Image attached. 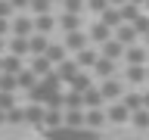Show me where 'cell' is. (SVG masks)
<instances>
[{
    "label": "cell",
    "instance_id": "1",
    "mask_svg": "<svg viewBox=\"0 0 149 140\" xmlns=\"http://www.w3.org/2000/svg\"><path fill=\"white\" fill-rule=\"evenodd\" d=\"M93 37H96V41H106V37H109V25H96L93 28Z\"/></svg>",
    "mask_w": 149,
    "mask_h": 140
},
{
    "label": "cell",
    "instance_id": "7",
    "mask_svg": "<svg viewBox=\"0 0 149 140\" xmlns=\"http://www.w3.org/2000/svg\"><path fill=\"white\" fill-rule=\"evenodd\" d=\"M121 16H124V19H134V16H137V9H134V6H124V9H121Z\"/></svg>",
    "mask_w": 149,
    "mask_h": 140
},
{
    "label": "cell",
    "instance_id": "16",
    "mask_svg": "<svg viewBox=\"0 0 149 140\" xmlns=\"http://www.w3.org/2000/svg\"><path fill=\"white\" fill-rule=\"evenodd\" d=\"M34 9H37V13H44V9H47V0H34Z\"/></svg>",
    "mask_w": 149,
    "mask_h": 140
},
{
    "label": "cell",
    "instance_id": "18",
    "mask_svg": "<svg viewBox=\"0 0 149 140\" xmlns=\"http://www.w3.org/2000/svg\"><path fill=\"white\" fill-rule=\"evenodd\" d=\"M16 6H25V0H16Z\"/></svg>",
    "mask_w": 149,
    "mask_h": 140
},
{
    "label": "cell",
    "instance_id": "6",
    "mask_svg": "<svg viewBox=\"0 0 149 140\" xmlns=\"http://www.w3.org/2000/svg\"><path fill=\"white\" fill-rule=\"evenodd\" d=\"M112 118H115V121H124V109H121V106H115V109H112Z\"/></svg>",
    "mask_w": 149,
    "mask_h": 140
},
{
    "label": "cell",
    "instance_id": "17",
    "mask_svg": "<svg viewBox=\"0 0 149 140\" xmlns=\"http://www.w3.org/2000/svg\"><path fill=\"white\" fill-rule=\"evenodd\" d=\"M9 13V3H0V16H6Z\"/></svg>",
    "mask_w": 149,
    "mask_h": 140
},
{
    "label": "cell",
    "instance_id": "2",
    "mask_svg": "<svg viewBox=\"0 0 149 140\" xmlns=\"http://www.w3.org/2000/svg\"><path fill=\"white\" fill-rule=\"evenodd\" d=\"M28 31H31V22L19 19V22H16V34H28Z\"/></svg>",
    "mask_w": 149,
    "mask_h": 140
},
{
    "label": "cell",
    "instance_id": "13",
    "mask_svg": "<svg viewBox=\"0 0 149 140\" xmlns=\"http://www.w3.org/2000/svg\"><path fill=\"white\" fill-rule=\"evenodd\" d=\"M140 103H143V100H140V97H127V106H130V109H137Z\"/></svg>",
    "mask_w": 149,
    "mask_h": 140
},
{
    "label": "cell",
    "instance_id": "8",
    "mask_svg": "<svg viewBox=\"0 0 149 140\" xmlns=\"http://www.w3.org/2000/svg\"><path fill=\"white\" fill-rule=\"evenodd\" d=\"M81 44H84V37H78V34L68 37V47H81Z\"/></svg>",
    "mask_w": 149,
    "mask_h": 140
},
{
    "label": "cell",
    "instance_id": "11",
    "mask_svg": "<svg viewBox=\"0 0 149 140\" xmlns=\"http://www.w3.org/2000/svg\"><path fill=\"white\" fill-rule=\"evenodd\" d=\"M118 37H121V41H130V37H134V28H124V31H121Z\"/></svg>",
    "mask_w": 149,
    "mask_h": 140
},
{
    "label": "cell",
    "instance_id": "14",
    "mask_svg": "<svg viewBox=\"0 0 149 140\" xmlns=\"http://www.w3.org/2000/svg\"><path fill=\"white\" fill-rule=\"evenodd\" d=\"M96 69H100L102 75H109V72H112V62H100V65H96Z\"/></svg>",
    "mask_w": 149,
    "mask_h": 140
},
{
    "label": "cell",
    "instance_id": "3",
    "mask_svg": "<svg viewBox=\"0 0 149 140\" xmlns=\"http://www.w3.org/2000/svg\"><path fill=\"white\" fill-rule=\"evenodd\" d=\"M62 53H65L62 47H50V50H47V56H50V59H62Z\"/></svg>",
    "mask_w": 149,
    "mask_h": 140
},
{
    "label": "cell",
    "instance_id": "9",
    "mask_svg": "<svg viewBox=\"0 0 149 140\" xmlns=\"http://www.w3.org/2000/svg\"><path fill=\"white\" fill-rule=\"evenodd\" d=\"M50 25H53L50 19H40V22H37V28H40V31H50Z\"/></svg>",
    "mask_w": 149,
    "mask_h": 140
},
{
    "label": "cell",
    "instance_id": "15",
    "mask_svg": "<svg viewBox=\"0 0 149 140\" xmlns=\"http://www.w3.org/2000/svg\"><path fill=\"white\" fill-rule=\"evenodd\" d=\"M90 6L93 9H106V0H90Z\"/></svg>",
    "mask_w": 149,
    "mask_h": 140
},
{
    "label": "cell",
    "instance_id": "5",
    "mask_svg": "<svg viewBox=\"0 0 149 140\" xmlns=\"http://www.w3.org/2000/svg\"><path fill=\"white\" fill-rule=\"evenodd\" d=\"M65 9L74 13V9H81V0H65Z\"/></svg>",
    "mask_w": 149,
    "mask_h": 140
},
{
    "label": "cell",
    "instance_id": "12",
    "mask_svg": "<svg viewBox=\"0 0 149 140\" xmlns=\"http://www.w3.org/2000/svg\"><path fill=\"white\" fill-rule=\"evenodd\" d=\"M90 125H93V128H96V125H102V115H100V112H93V115H90Z\"/></svg>",
    "mask_w": 149,
    "mask_h": 140
},
{
    "label": "cell",
    "instance_id": "19",
    "mask_svg": "<svg viewBox=\"0 0 149 140\" xmlns=\"http://www.w3.org/2000/svg\"><path fill=\"white\" fill-rule=\"evenodd\" d=\"M146 106H149V97H146Z\"/></svg>",
    "mask_w": 149,
    "mask_h": 140
},
{
    "label": "cell",
    "instance_id": "4",
    "mask_svg": "<svg viewBox=\"0 0 149 140\" xmlns=\"http://www.w3.org/2000/svg\"><path fill=\"white\" fill-rule=\"evenodd\" d=\"M106 56H109V59H115V56H121L118 44H109V47H106Z\"/></svg>",
    "mask_w": 149,
    "mask_h": 140
},
{
    "label": "cell",
    "instance_id": "10",
    "mask_svg": "<svg viewBox=\"0 0 149 140\" xmlns=\"http://www.w3.org/2000/svg\"><path fill=\"white\" fill-rule=\"evenodd\" d=\"M143 59V50H130V62H140Z\"/></svg>",
    "mask_w": 149,
    "mask_h": 140
}]
</instances>
